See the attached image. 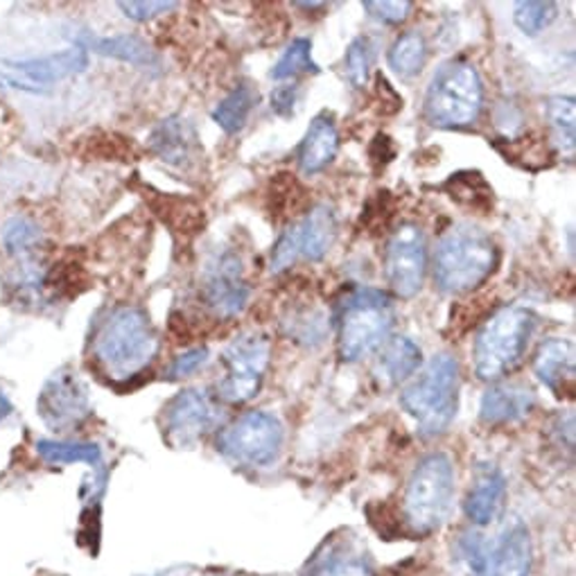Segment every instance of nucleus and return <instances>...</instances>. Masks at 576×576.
Here are the masks:
<instances>
[{
  "label": "nucleus",
  "mask_w": 576,
  "mask_h": 576,
  "mask_svg": "<svg viewBox=\"0 0 576 576\" xmlns=\"http://www.w3.org/2000/svg\"><path fill=\"white\" fill-rule=\"evenodd\" d=\"M79 48L93 50L102 57H113V60L127 62L138 68H156L159 57L156 52L148 46V41H142L140 37L134 35H115V37H96V35H82L79 37Z\"/></svg>",
  "instance_id": "5701e85b"
},
{
  "label": "nucleus",
  "mask_w": 576,
  "mask_h": 576,
  "mask_svg": "<svg viewBox=\"0 0 576 576\" xmlns=\"http://www.w3.org/2000/svg\"><path fill=\"white\" fill-rule=\"evenodd\" d=\"M283 425L274 414L247 412L222 429L217 450L242 466H267L280 454Z\"/></svg>",
  "instance_id": "1a4fd4ad"
},
{
  "label": "nucleus",
  "mask_w": 576,
  "mask_h": 576,
  "mask_svg": "<svg viewBox=\"0 0 576 576\" xmlns=\"http://www.w3.org/2000/svg\"><path fill=\"white\" fill-rule=\"evenodd\" d=\"M362 10L378 23L400 25L410 18L414 3H410V0H366V3H362Z\"/></svg>",
  "instance_id": "72a5a7b5"
},
{
  "label": "nucleus",
  "mask_w": 576,
  "mask_h": 576,
  "mask_svg": "<svg viewBox=\"0 0 576 576\" xmlns=\"http://www.w3.org/2000/svg\"><path fill=\"white\" fill-rule=\"evenodd\" d=\"M299 98V86H278L272 93V111L283 115V118H290L295 113V104Z\"/></svg>",
  "instance_id": "e433bc0d"
},
{
  "label": "nucleus",
  "mask_w": 576,
  "mask_h": 576,
  "mask_svg": "<svg viewBox=\"0 0 576 576\" xmlns=\"http://www.w3.org/2000/svg\"><path fill=\"white\" fill-rule=\"evenodd\" d=\"M484 107V86L466 60H450L431 75L423 111L431 127L464 129L477 123Z\"/></svg>",
  "instance_id": "423d86ee"
},
{
  "label": "nucleus",
  "mask_w": 576,
  "mask_h": 576,
  "mask_svg": "<svg viewBox=\"0 0 576 576\" xmlns=\"http://www.w3.org/2000/svg\"><path fill=\"white\" fill-rule=\"evenodd\" d=\"M3 245L10 255L27 261L41 245V228L27 217H12L3 226Z\"/></svg>",
  "instance_id": "c756f323"
},
{
  "label": "nucleus",
  "mask_w": 576,
  "mask_h": 576,
  "mask_svg": "<svg viewBox=\"0 0 576 576\" xmlns=\"http://www.w3.org/2000/svg\"><path fill=\"white\" fill-rule=\"evenodd\" d=\"M423 364L421 346L410 337H389L378 349V376L387 385L410 380Z\"/></svg>",
  "instance_id": "b1692460"
},
{
  "label": "nucleus",
  "mask_w": 576,
  "mask_h": 576,
  "mask_svg": "<svg viewBox=\"0 0 576 576\" xmlns=\"http://www.w3.org/2000/svg\"><path fill=\"white\" fill-rule=\"evenodd\" d=\"M206 362H209V349H192V351H186V353L177 355L175 362L170 364V368H167V378H170V380L188 378V376H192L195 371H199L201 366H204Z\"/></svg>",
  "instance_id": "c9c22d12"
},
{
  "label": "nucleus",
  "mask_w": 576,
  "mask_h": 576,
  "mask_svg": "<svg viewBox=\"0 0 576 576\" xmlns=\"http://www.w3.org/2000/svg\"><path fill=\"white\" fill-rule=\"evenodd\" d=\"M536 405L534 391L523 385H493L481 398L479 418L486 425H509L525 418Z\"/></svg>",
  "instance_id": "4be33fe9"
},
{
  "label": "nucleus",
  "mask_w": 576,
  "mask_h": 576,
  "mask_svg": "<svg viewBox=\"0 0 576 576\" xmlns=\"http://www.w3.org/2000/svg\"><path fill=\"white\" fill-rule=\"evenodd\" d=\"M272 360V341L258 330H247L230 341L220 355L222 378L215 396L228 405H245L261 391Z\"/></svg>",
  "instance_id": "6e6552de"
},
{
  "label": "nucleus",
  "mask_w": 576,
  "mask_h": 576,
  "mask_svg": "<svg viewBox=\"0 0 576 576\" xmlns=\"http://www.w3.org/2000/svg\"><path fill=\"white\" fill-rule=\"evenodd\" d=\"M37 454L52 466H68V464H89L98 466L102 461V450L96 443H79V441H37Z\"/></svg>",
  "instance_id": "bb28decb"
},
{
  "label": "nucleus",
  "mask_w": 576,
  "mask_h": 576,
  "mask_svg": "<svg viewBox=\"0 0 576 576\" xmlns=\"http://www.w3.org/2000/svg\"><path fill=\"white\" fill-rule=\"evenodd\" d=\"M389 68L400 77H414L423 71L427 62V43L421 33H405L400 35L393 46L389 48Z\"/></svg>",
  "instance_id": "cd10ccee"
},
{
  "label": "nucleus",
  "mask_w": 576,
  "mask_h": 576,
  "mask_svg": "<svg viewBox=\"0 0 576 576\" xmlns=\"http://www.w3.org/2000/svg\"><path fill=\"white\" fill-rule=\"evenodd\" d=\"M385 274L391 290L400 299H414L427 274V240L416 224H402L385 251Z\"/></svg>",
  "instance_id": "f8f14e48"
},
{
  "label": "nucleus",
  "mask_w": 576,
  "mask_h": 576,
  "mask_svg": "<svg viewBox=\"0 0 576 576\" xmlns=\"http://www.w3.org/2000/svg\"><path fill=\"white\" fill-rule=\"evenodd\" d=\"M538 380L554 391L559 398L572 396L574 391V343L563 337H550L540 343L534 360Z\"/></svg>",
  "instance_id": "aec40b11"
},
{
  "label": "nucleus",
  "mask_w": 576,
  "mask_h": 576,
  "mask_svg": "<svg viewBox=\"0 0 576 576\" xmlns=\"http://www.w3.org/2000/svg\"><path fill=\"white\" fill-rule=\"evenodd\" d=\"M396 320L391 297L376 287H360L337 312V351L343 362H360L389 339Z\"/></svg>",
  "instance_id": "39448f33"
},
{
  "label": "nucleus",
  "mask_w": 576,
  "mask_h": 576,
  "mask_svg": "<svg viewBox=\"0 0 576 576\" xmlns=\"http://www.w3.org/2000/svg\"><path fill=\"white\" fill-rule=\"evenodd\" d=\"M559 18V5L556 3H534V0H521L513 8V23L517 30L536 37L542 30H547L554 21Z\"/></svg>",
  "instance_id": "2f4dec72"
},
{
  "label": "nucleus",
  "mask_w": 576,
  "mask_h": 576,
  "mask_svg": "<svg viewBox=\"0 0 576 576\" xmlns=\"http://www.w3.org/2000/svg\"><path fill=\"white\" fill-rule=\"evenodd\" d=\"M39 416L54 431H71L91 414L89 389L71 366L54 371L37 400Z\"/></svg>",
  "instance_id": "ddd939ff"
},
{
  "label": "nucleus",
  "mask_w": 576,
  "mask_h": 576,
  "mask_svg": "<svg viewBox=\"0 0 576 576\" xmlns=\"http://www.w3.org/2000/svg\"><path fill=\"white\" fill-rule=\"evenodd\" d=\"M446 190L461 206H471L475 211L493 209V190L479 172H456L448 179Z\"/></svg>",
  "instance_id": "c85d7f7f"
},
{
  "label": "nucleus",
  "mask_w": 576,
  "mask_h": 576,
  "mask_svg": "<svg viewBox=\"0 0 576 576\" xmlns=\"http://www.w3.org/2000/svg\"><path fill=\"white\" fill-rule=\"evenodd\" d=\"M536 316L527 308L506 305L488 316L473 346L475 376L484 383H498L523 362Z\"/></svg>",
  "instance_id": "20e7f679"
},
{
  "label": "nucleus",
  "mask_w": 576,
  "mask_h": 576,
  "mask_svg": "<svg viewBox=\"0 0 576 576\" xmlns=\"http://www.w3.org/2000/svg\"><path fill=\"white\" fill-rule=\"evenodd\" d=\"M506 504V479L493 464H481L475 471L473 486L466 496L464 511L477 527L493 525Z\"/></svg>",
  "instance_id": "6ab92c4d"
},
{
  "label": "nucleus",
  "mask_w": 576,
  "mask_h": 576,
  "mask_svg": "<svg viewBox=\"0 0 576 576\" xmlns=\"http://www.w3.org/2000/svg\"><path fill=\"white\" fill-rule=\"evenodd\" d=\"M159 353V335L146 310L123 305L102 322L93 355L111 380H132L146 371Z\"/></svg>",
  "instance_id": "f257e3e1"
},
{
  "label": "nucleus",
  "mask_w": 576,
  "mask_h": 576,
  "mask_svg": "<svg viewBox=\"0 0 576 576\" xmlns=\"http://www.w3.org/2000/svg\"><path fill=\"white\" fill-rule=\"evenodd\" d=\"M547 125L561 154L572 156L576 148V104L572 96H554L547 100Z\"/></svg>",
  "instance_id": "a878e982"
},
{
  "label": "nucleus",
  "mask_w": 576,
  "mask_h": 576,
  "mask_svg": "<svg viewBox=\"0 0 576 576\" xmlns=\"http://www.w3.org/2000/svg\"><path fill=\"white\" fill-rule=\"evenodd\" d=\"M400 405L418 425L423 437H439L459 408V362L450 353L431 358L418 376L400 391Z\"/></svg>",
  "instance_id": "7ed1b4c3"
},
{
  "label": "nucleus",
  "mask_w": 576,
  "mask_h": 576,
  "mask_svg": "<svg viewBox=\"0 0 576 576\" xmlns=\"http://www.w3.org/2000/svg\"><path fill=\"white\" fill-rule=\"evenodd\" d=\"M215 576H220V574H215Z\"/></svg>",
  "instance_id": "58836bf2"
},
{
  "label": "nucleus",
  "mask_w": 576,
  "mask_h": 576,
  "mask_svg": "<svg viewBox=\"0 0 576 576\" xmlns=\"http://www.w3.org/2000/svg\"><path fill=\"white\" fill-rule=\"evenodd\" d=\"M118 8L127 18L136 23H148L161 14L177 10L179 3L177 0H123Z\"/></svg>",
  "instance_id": "f704fd0d"
},
{
  "label": "nucleus",
  "mask_w": 576,
  "mask_h": 576,
  "mask_svg": "<svg viewBox=\"0 0 576 576\" xmlns=\"http://www.w3.org/2000/svg\"><path fill=\"white\" fill-rule=\"evenodd\" d=\"M255 104H258V93L249 84H240L213 109L211 115L222 132H226L228 136H236L247 127V121Z\"/></svg>",
  "instance_id": "393cba45"
},
{
  "label": "nucleus",
  "mask_w": 576,
  "mask_h": 576,
  "mask_svg": "<svg viewBox=\"0 0 576 576\" xmlns=\"http://www.w3.org/2000/svg\"><path fill=\"white\" fill-rule=\"evenodd\" d=\"M14 71L21 75V82L30 89V93H43L46 86L84 73L89 66V54L84 48H68L64 52H54L37 60L14 62Z\"/></svg>",
  "instance_id": "a211bd4d"
},
{
  "label": "nucleus",
  "mask_w": 576,
  "mask_h": 576,
  "mask_svg": "<svg viewBox=\"0 0 576 576\" xmlns=\"http://www.w3.org/2000/svg\"><path fill=\"white\" fill-rule=\"evenodd\" d=\"M280 238L290 245L295 258H305L310 263L322 261L337 240V215L328 204L312 206L303 220L285 228Z\"/></svg>",
  "instance_id": "f3484780"
},
{
  "label": "nucleus",
  "mask_w": 576,
  "mask_h": 576,
  "mask_svg": "<svg viewBox=\"0 0 576 576\" xmlns=\"http://www.w3.org/2000/svg\"><path fill=\"white\" fill-rule=\"evenodd\" d=\"M148 146L156 159L177 170H192L204 156L195 125L181 115H170V118L161 121L152 129Z\"/></svg>",
  "instance_id": "dca6fc26"
},
{
  "label": "nucleus",
  "mask_w": 576,
  "mask_h": 576,
  "mask_svg": "<svg viewBox=\"0 0 576 576\" xmlns=\"http://www.w3.org/2000/svg\"><path fill=\"white\" fill-rule=\"evenodd\" d=\"M339 152V132L328 113H320L310 123L301 146H299V167L303 175H316L324 172Z\"/></svg>",
  "instance_id": "412c9836"
},
{
  "label": "nucleus",
  "mask_w": 576,
  "mask_h": 576,
  "mask_svg": "<svg viewBox=\"0 0 576 576\" xmlns=\"http://www.w3.org/2000/svg\"><path fill=\"white\" fill-rule=\"evenodd\" d=\"M301 576H376L371 556L349 531L333 534L301 569Z\"/></svg>",
  "instance_id": "2eb2a0df"
},
{
  "label": "nucleus",
  "mask_w": 576,
  "mask_h": 576,
  "mask_svg": "<svg viewBox=\"0 0 576 576\" xmlns=\"http://www.w3.org/2000/svg\"><path fill=\"white\" fill-rule=\"evenodd\" d=\"M500 263V251L484 228L459 224L435 249V280L446 295H468L484 285Z\"/></svg>",
  "instance_id": "f03ea898"
},
{
  "label": "nucleus",
  "mask_w": 576,
  "mask_h": 576,
  "mask_svg": "<svg viewBox=\"0 0 576 576\" xmlns=\"http://www.w3.org/2000/svg\"><path fill=\"white\" fill-rule=\"evenodd\" d=\"M301 73H320V66H316L312 60L310 39H295L290 46L285 48L280 60L272 68V79L283 82V79H292Z\"/></svg>",
  "instance_id": "7c9ffc66"
},
{
  "label": "nucleus",
  "mask_w": 576,
  "mask_h": 576,
  "mask_svg": "<svg viewBox=\"0 0 576 576\" xmlns=\"http://www.w3.org/2000/svg\"><path fill=\"white\" fill-rule=\"evenodd\" d=\"M371 64H373V52H371L368 39L364 37L353 39L349 50H346L343 54V71L355 89H364V86L368 84Z\"/></svg>",
  "instance_id": "473e14b6"
},
{
  "label": "nucleus",
  "mask_w": 576,
  "mask_h": 576,
  "mask_svg": "<svg viewBox=\"0 0 576 576\" xmlns=\"http://www.w3.org/2000/svg\"><path fill=\"white\" fill-rule=\"evenodd\" d=\"M10 412H12V402L8 400V396L3 391H0V421L8 418Z\"/></svg>",
  "instance_id": "4c0bfd02"
},
{
  "label": "nucleus",
  "mask_w": 576,
  "mask_h": 576,
  "mask_svg": "<svg viewBox=\"0 0 576 576\" xmlns=\"http://www.w3.org/2000/svg\"><path fill=\"white\" fill-rule=\"evenodd\" d=\"M222 421V410L217 398L204 389H184L175 398H170L161 414L165 441L186 450L197 446L209 431H213Z\"/></svg>",
  "instance_id": "9d476101"
},
{
  "label": "nucleus",
  "mask_w": 576,
  "mask_h": 576,
  "mask_svg": "<svg viewBox=\"0 0 576 576\" xmlns=\"http://www.w3.org/2000/svg\"><path fill=\"white\" fill-rule=\"evenodd\" d=\"M249 295L251 290L245 278L242 258L234 251L217 253L201 272L199 301L215 320H236L245 310Z\"/></svg>",
  "instance_id": "9b49d317"
},
{
  "label": "nucleus",
  "mask_w": 576,
  "mask_h": 576,
  "mask_svg": "<svg viewBox=\"0 0 576 576\" xmlns=\"http://www.w3.org/2000/svg\"><path fill=\"white\" fill-rule=\"evenodd\" d=\"M454 498V466L443 452L423 456L405 488L402 517L416 536H429L448 521Z\"/></svg>",
  "instance_id": "0eeeda50"
},
{
  "label": "nucleus",
  "mask_w": 576,
  "mask_h": 576,
  "mask_svg": "<svg viewBox=\"0 0 576 576\" xmlns=\"http://www.w3.org/2000/svg\"><path fill=\"white\" fill-rule=\"evenodd\" d=\"M531 565V534L523 523H513L496 542L481 544L477 576H529Z\"/></svg>",
  "instance_id": "4468645a"
}]
</instances>
